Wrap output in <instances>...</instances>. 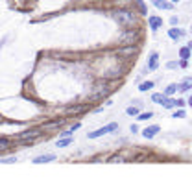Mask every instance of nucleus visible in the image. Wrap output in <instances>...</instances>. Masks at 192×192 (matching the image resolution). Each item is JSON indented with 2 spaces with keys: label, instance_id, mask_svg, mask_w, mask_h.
<instances>
[{
  "label": "nucleus",
  "instance_id": "f257e3e1",
  "mask_svg": "<svg viewBox=\"0 0 192 192\" xmlns=\"http://www.w3.org/2000/svg\"><path fill=\"white\" fill-rule=\"evenodd\" d=\"M113 19L122 26H133L137 22V15L128 8H118L116 11H113Z\"/></svg>",
  "mask_w": 192,
  "mask_h": 192
},
{
  "label": "nucleus",
  "instance_id": "f03ea898",
  "mask_svg": "<svg viewBox=\"0 0 192 192\" xmlns=\"http://www.w3.org/2000/svg\"><path fill=\"white\" fill-rule=\"evenodd\" d=\"M107 93H109V83H107V79L104 78V79H100V81L94 83L93 93H91V100H98V98H102V96L107 94Z\"/></svg>",
  "mask_w": 192,
  "mask_h": 192
},
{
  "label": "nucleus",
  "instance_id": "7ed1b4c3",
  "mask_svg": "<svg viewBox=\"0 0 192 192\" xmlns=\"http://www.w3.org/2000/svg\"><path fill=\"white\" fill-rule=\"evenodd\" d=\"M118 129V124H109V126H104V128H100V129H96L93 133H89V139H98V137H102V135L105 133H111V131H116Z\"/></svg>",
  "mask_w": 192,
  "mask_h": 192
},
{
  "label": "nucleus",
  "instance_id": "20e7f679",
  "mask_svg": "<svg viewBox=\"0 0 192 192\" xmlns=\"http://www.w3.org/2000/svg\"><path fill=\"white\" fill-rule=\"evenodd\" d=\"M137 39H139V32L137 30H129V32H126V33L120 35V43L122 44H133Z\"/></svg>",
  "mask_w": 192,
  "mask_h": 192
},
{
  "label": "nucleus",
  "instance_id": "39448f33",
  "mask_svg": "<svg viewBox=\"0 0 192 192\" xmlns=\"http://www.w3.org/2000/svg\"><path fill=\"white\" fill-rule=\"evenodd\" d=\"M41 135H43L41 129H28V131H24V133H19L17 139H19V140H35Z\"/></svg>",
  "mask_w": 192,
  "mask_h": 192
},
{
  "label": "nucleus",
  "instance_id": "423d86ee",
  "mask_svg": "<svg viewBox=\"0 0 192 192\" xmlns=\"http://www.w3.org/2000/svg\"><path fill=\"white\" fill-rule=\"evenodd\" d=\"M148 24H150V28H152L154 32H157V30L163 26V19H161V17H157V15H152V17L148 19Z\"/></svg>",
  "mask_w": 192,
  "mask_h": 192
},
{
  "label": "nucleus",
  "instance_id": "0eeeda50",
  "mask_svg": "<svg viewBox=\"0 0 192 192\" xmlns=\"http://www.w3.org/2000/svg\"><path fill=\"white\" fill-rule=\"evenodd\" d=\"M122 72H124V68H111V70H107V72L102 74V76L105 78V79H113V78H120Z\"/></svg>",
  "mask_w": 192,
  "mask_h": 192
},
{
  "label": "nucleus",
  "instance_id": "6e6552de",
  "mask_svg": "<svg viewBox=\"0 0 192 192\" xmlns=\"http://www.w3.org/2000/svg\"><path fill=\"white\" fill-rule=\"evenodd\" d=\"M54 159H56V155H54V154L39 155V157H35V159H33V163H35V164H43V163H50V161H54Z\"/></svg>",
  "mask_w": 192,
  "mask_h": 192
},
{
  "label": "nucleus",
  "instance_id": "1a4fd4ad",
  "mask_svg": "<svg viewBox=\"0 0 192 192\" xmlns=\"http://www.w3.org/2000/svg\"><path fill=\"white\" fill-rule=\"evenodd\" d=\"M155 133H159V126H150V128H146V129L142 131V135H144L146 139H152V137H155Z\"/></svg>",
  "mask_w": 192,
  "mask_h": 192
},
{
  "label": "nucleus",
  "instance_id": "9d476101",
  "mask_svg": "<svg viewBox=\"0 0 192 192\" xmlns=\"http://www.w3.org/2000/svg\"><path fill=\"white\" fill-rule=\"evenodd\" d=\"M157 65H159V56L154 52V54L150 56V61H148V68H150V70H155Z\"/></svg>",
  "mask_w": 192,
  "mask_h": 192
},
{
  "label": "nucleus",
  "instance_id": "9b49d317",
  "mask_svg": "<svg viewBox=\"0 0 192 192\" xmlns=\"http://www.w3.org/2000/svg\"><path fill=\"white\" fill-rule=\"evenodd\" d=\"M177 89H179V91H189V89H192V78H185L183 83L177 85Z\"/></svg>",
  "mask_w": 192,
  "mask_h": 192
},
{
  "label": "nucleus",
  "instance_id": "f8f14e48",
  "mask_svg": "<svg viewBox=\"0 0 192 192\" xmlns=\"http://www.w3.org/2000/svg\"><path fill=\"white\" fill-rule=\"evenodd\" d=\"M154 6L155 8H159V9H172V4H168V2H164V0H154Z\"/></svg>",
  "mask_w": 192,
  "mask_h": 192
},
{
  "label": "nucleus",
  "instance_id": "ddd939ff",
  "mask_svg": "<svg viewBox=\"0 0 192 192\" xmlns=\"http://www.w3.org/2000/svg\"><path fill=\"white\" fill-rule=\"evenodd\" d=\"M65 124V120L61 118V120H54V122H48V124H44V128L43 129H52V128H61Z\"/></svg>",
  "mask_w": 192,
  "mask_h": 192
},
{
  "label": "nucleus",
  "instance_id": "4468645a",
  "mask_svg": "<svg viewBox=\"0 0 192 192\" xmlns=\"http://www.w3.org/2000/svg\"><path fill=\"white\" fill-rule=\"evenodd\" d=\"M183 33H185V32H183V30H177V28H172V30H168V35H170L172 39H175V41L183 37Z\"/></svg>",
  "mask_w": 192,
  "mask_h": 192
},
{
  "label": "nucleus",
  "instance_id": "2eb2a0df",
  "mask_svg": "<svg viewBox=\"0 0 192 192\" xmlns=\"http://www.w3.org/2000/svg\"><path fill=\"white\" fill-rule=\"evenodd\" d=\"M166 98H168V96H166V94H161V93H155V94L152 96V100H154L155 104H161V105L166 102Z\"/></svg>",
  "mask_w": 192,
  "mask_h": 192
},
{
  "label": "nucleus",
  "instance_id": "dca6fc26",
  "mask_svg": "<svg viewBox=\"0 0 192 192\" xmlns=\"http://www.w3.org/2000/svg\"><path fill=\"white\" fill-rule=\"evenodd\" d=\"M70 142H72V139H70V137H63V139H59L56 144H58V148H65V146H68Z\"/></svg>",
  "mask_w": 192,
  "mask_h": 192
},
{
  "label": "nucleus",
  "instance_id": "f3484780",
  "mask_svg": "<svg viewBox=\"0 0 192 192\" xmlns=\"http://www.w3.org/2000/svg\"><path fill=\"white\" fill-rule=\"evenodd\" d=\"M150 89H154V81H144V83L139 85V91H142V93H146Z\"/></svg>",
  "mask_w": 192,
  "mask_h": 192
},
{
  "label": "nucleus",
  "instance_id": "a211bd4d",
  "mask_svg": "<svg viewBox=\"0 0 192 192\" xmlns=\"http://www.w3.org/2000/svg\"><path fill=\"white\" fill-rule=\"evenodd\" d=\"M179 56H181V59H189L190 58V48H189V46L181 48V50H179Z\"/></svg>",
  "mask_w": 192,
  "mask_h": 192
},
{
  "label": "nucleus",
  "instance_id": "6ab92c4d",
  "mask_svg": "<svg viewBox=\"0 0 192 192\" xmlns=\"http://www.w3.org/2000/svg\"><path fill=\"white\" fill-rule=\"evenodd\" d=\"M124 161H126V159H124L122 155H111V157L107 159V163H113V164H115V163H124Z\"/></svg>",
  "mask_w": 192,
  "mask_h": 192
},
{
  "label": "nucleus",
  "instance_id": "aec40b11",
  "mask_svg": "<svg viewBox=\"0 0 192 192\" xmlns=\"http://www.w3.org/2000/svg\"><path fill=\"white\" fill-rule=\"evenodd\" d=\"M175 91H177V83H172V85H168V87H166L164 94H166V96H172L174 93H175Z\"/></svg>",
  "mask_w": 192,
  "mask_h": 192
},
{
  "label": "nucleus",
  "instance_id": "412c9836",
  "mask_svg": "<svg viewBox=\"0 0 192 192\" xmlns=\"http://www.w3.org/2000/svg\"><path fill=\"white\" fill-rule=\"evenodd\" d=\"M11 146V140H8V139H0V150H6V148H9Z\"/></svg>",
  "mask_w": 192,
  "mask_h": 192
},
{
  "label": "nucleus",
  "instance_id": "4be33fe9",
  "mask_svg": "<svg viewBox=\"0 0 192 192\" xmlns=\"http://www.w3.org/2000/svg\"><path fill=\"white\" fill-rule=\"evenodd\" d=\"M152 116H154V113H150V111H148V113H140L137 120H148V118H152Z\"/></svg>",
  "mask_w": 192,
  "mask_h": 192
},
{
  "label": "nucleus",
  "instance_id": "5701e85b",
  "mask_svg": "<svg viewBox=\"0 0 192 192\" xmlns=\"http://www.w3.org/2000/svg\"><path fill=\"white\" fill-rule=\"evenodd\" d=\"M163 105H164L166 109H172V107H175V100H168V98H166V102H164Z\"/></svg>",
  "mask_w": 192,
  "mask_h": 192
},
{
  "label": "nucleus",
  "instance_id": "b1692460",
  "mask_svg": "<svg viewBox=\"0 0 192 192\" xmlns=\"http://www.w3.org/2000/svg\"><path fill=\"white\" fill-rule=\"evenodd\" d=\"M128 115H139V107H135V105H131V107H128Z\"/></svg>",
  "mask_w": 192,
  "mask_h": 192
},
{
  "label": "nucleus",
  "instance_id": "393cba45",
  "mask_svg": "<svg viewBox=\"0 0 192 192\" xmlns=\"http://www.w3.org/2000/svg\"><path fill=\"white\" fill-rule=\"evenodd\" d=\"M0 163H6V164H9V163H17V159H15V157H8V159H0Z\"/></svg>",
  "mask_w": 192,
  "mask_h": 192
},
{
  "label": "nucleus",
  "instance_id": "a878e982",
  "mask_svg": "<svg viewBox=\"0 0 192 192\" xmlns=\"http://www.w3.org/2000/svg\"><path fill=\"white\" fill-rule=\"evenodd\" d=\"M185 116V111H175L174 113V118H183Z\"/></svg>",
  "mask_w": 192,
  "mask_h": 192
},
{
  "label": "nucleus",
  "instance_id": "bb28decb",
  "mask_svg": "<svg viewBox=\"0 0 192 192\" xmlns=\"http://www.w3.org/2000/svg\"><path fill=\"white\" fill-rule=\"evenodd\" d=\"M72 133H74L72 129H67V131H63V133H59V135H61V137H70Z\"/></svg>",
  "mask_w": 192,
  "mask_h": 192
},
{
  "label": "nucleus",
  "instance_id": "cd10ccee",
  "mask_svg": "<svg viewBox=\"0 0 192 192\" xmlns=\"http://www.w3.org/2000/svg\"><path fill=\"white\" fill-rule=\"evenodd\" d=\"M185 105V100H175V107H183Z\"/></svg>",
  "mask_w": 192,
  "mask_h": 192
},
{
  "label": "nucleus",
  "instance_id": "c85d7f7f",
  "mask_svg": "<svg viewBox=\"0 0 192 192\" xmlns=\"http://www.w3.org/2000/svg\"><path fill=\"white\" fill-rule=\"evenodd\" d=\"M175 67H177V63H175V61H172V63H168V68H175Z\"/></svg>",
  "mask_w": 192,
  "mask_h": 192
},
{
  "label": "nucleus",
  "instance_id": "c756f323",
  "mask_svg": "<svg viewBox=\"0 0 192 192\" xmlns=\"http://www.w3.org/2000/svg\"><path fill=\"white\" fill-rule=\"evenodd\" d=\"M189 105H190V107H192V96H190V98H189Z\"/></svg>",
  "mask_w": 192,
  "mask_h": 192
},
{
  "label": "nucleus",
  "instance_id": "7c9ffc66",
  "mask_svg": "<svg viewBox=\"0 0 192 192\" xmlns=\"http://www.w3.org/2000/svg\"><path fill=\"white\" fill-rule=\"evenodd\" d=\"M189 48H190V50H192V41H190V43H189Z\"/></svg>",
  "mask_w": 192,
  "mask_h": 192
},
{
  "label": "nucleus",
  "instance_id": "2f4dec72",
  "mask_svg": "<svg viewBox=\"0 0 192 192\" xmlns=\"http://www.w3.org/2000/svg\"><path fill=\"white\" fill-rule=\"evenodd\" d=\"M172 2H179V0H172Z\"/></svg>",
  "mask_w": 192,
  "mask_h": 192
},
{
  "label": "nucleus",
  "instance_id": "473e14b6",
  "mask_svg": "<svg viewBox=\"0 0 192 192\" xmlns=\"http://www.w3.org/2000/svg\"><path fill=\"white\" fill-rule=\"evenodd\" d=\"M190 30H192V28H190Z\"/></svg>",
  "mask_w": 192,
  "mask_h": 192
}]
</instances>
